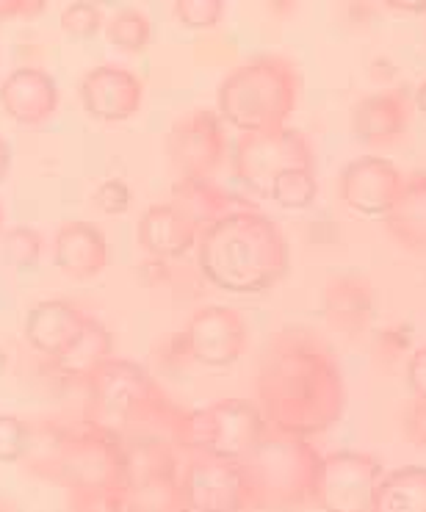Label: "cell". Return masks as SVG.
I'll list each match as a JSON object with an SVG mask.
<instances>
[{
	"label": "cell",
	"instance_id": "obj_10",
	"mask_svg": "<svg viewBox=\"0 0 426 512\" xmlns=\"http://www.w3.org/2000/svg\"><path fill=\"white\" fill-rule=\"evenodd\" d=\"M166 155L180 178H211L227 155L225 122L216 111L194 108L166 136Z\"/></svg>",
	"mask_w": 426,
	"mask_h": 512
},
{
	"label": "cell",
	"instance_id": "obj_3",
	"mask_svg": "<svg viewBox=\"0 0 426 512\" xmlns=\"http://www.w3.org/2000/svg\"><path fill=\"white\" fill-rule=\"evenodd\" d=\"M31 477L61 485L70 493H119L128 488V449L117 432L81 421L78 427L36 424L25 454Z\"/></svg>",
	"mask_w": 426,
	"mask_h": 512
},
{
	"label": "cell",
	"instance_id": "obj_25",
	"mask_svg": "<svg viewBox=\"0 0 426 512\" xmlns=\"http://www.w3.org/2000/svg\"><path fill=\"white\" fill-rule=\"evenodd\" d=\"M111 352H114V335L108 333V327L103 322L89 319L81 341L72 346L64 358L56 360V366L64 374H70L75 382H83L89 374H95L106 360H111Z\"/></svg>",
	"mask_w": 426,
	"mask_h": 512
},
{
	"label": "cell",
	"instance_id": "obj_14",
	"mask_svg": "<svg viewBox=\"0 0 426 512\" xmlns=\"http://www.w3.org/2000/svg\"><path fill=\"white\" fill-rule=\"evenodd\" d=\"M83 111L97 122H125L142 108L144 84L125 67L100 64L81 78L78 86Z\"/></svg>",
	"mask_w": 426,
	"mask_h": 512
},
{
	"label": "cell",
	"instance_id": "obj_31",
	"mask_svg": "<svg viewBox=\"0 0 426 512\" xmlns=\"http://www.w3.org/2000/svg\"><path fill=\"white\" fill-rule=\"evenodd\" d=\"M175 17L180 25L202 31V28H213L222 23L225 17V3L222 0H178L175 6Z\"/></svg>",
	"mask_w": 426,
	"mask_h": 512
},
{
	"label": "cell",
	"instance_id": "obj_28",
	"mask_svg": "<svg viewBox=\"0 0 426 512\" xmlns=\"http://www.w3.org/2000/svg\"><path fill=\"white\" fill-rule=\"evenodd\" d=\"M42 255V236L36 233L34 227L14 225L0 236V261L25 269L34 266Z\"/></svg>",
	"mask_w": 426,
	"mask_h": 512
},
{
	"label": "cell",
	"instance_id": "obj_5",
	"mask_svg": "<svg viewBox=\"0 0 426 512\" xmlns=\"http://www.w3.org/2000/svg\"><path fill=\"white\" fill-rule=\"evenodd\" d=\"M299 97V72L283 56H258L241 64L219 86V117L238 136L285 128Z\"/></svg>",
	"mask_w": 426,
	"mask_h": 512
},
{
	"label": "cell",
	"instance_id": "obj_9",
	"mask_svg": "<svg viewBox=\"0 0 426 512\" xmlns=\"http://www.w3.org/2000/svg\"><path fill=\"white\" fill-rule=\"evenodd\" d=\"M382 477L385 468L374 454L349 449L324 454L313 504L321 512H371Z\"/></svg>",
	"mask_w": 426,
	"mask_h": 512
},
{
	"label": "cell",
	"instance_id": "obj_16",
	"mask_svg": "<svg viewBox=\"0 0 426 512\" xmlns=\"http://www.w3.org/2000/svg\"><path fill=\"white\" fill-rule=\"evenodd\" d=\"M410 95L407 89H382L363 97L352 111V136L368 150H382L402 139L410 128Z\"/></svg>",
	"mask_w": 426,
	"mask_h": 512
},
{
	"label": "cell",
	"instance_id": "obj_38",
	"mask_svg": "<svg viewBox=\"0 0 426 512\" xmlns=\"http://www.w3.org/2000/svg\"><path fill=\"white\" fill-rule=\"evenodd\" d=\"M388 6L404 14H426V0H421V3H415V0H393Z\"/></svg>",
	"mask_w": 426,
	"mask_h": 512
},
{
	"label": "cell",
	"instance_id": "obj_30",
	"mask_svg": "<svg viewBox=\"0 0 426 512\" xmlns=\"http://www.w3.org/2000/svg\"><path fill=\"white\" fill-rule=\"evenodd\" d=\"M61 31L72 39H89L103 28V12L95 3H70L61 12Z\"/></svg>",
	"mask_w": 426,
	"mask_h": 512
},
{
	"label": "cell",
	"instance_id": "obj_32",
	"mask_svg": "<svg viewBox=\"0 0 426 512\" xmlns=\"http://www.w3.org/2000/svg\"><path fill=\"white\" fill-rule=\"evenodd\" d=\"M133 203V194L125 180H106L95 191V205L108 216H122Z\"/></svg>",
	"mask_w": 426,
	"mask_h": 512
},
{
	"label": "cell",
	"instance_id": "obj_17",
	"mask_svg": "<svg viewBox=\"0 0 426 512\" xmlns=\"http://www.w3.org/2000/svg\"><path fill=\"white\" fill-rule=\"evenodd\" d=\"M0 106L23 128L48 122L59 108V86L53 75L36 67H17L0 84Z\"/></svg>",
	"mask_w": 426,
	"mask_h": 512
},
{
	"label": "cell",
	"instance_id": "obj_42",
	"mask_svg": "<svg viewBox=\"0 0 426 512\" xmlns=\"http://www.w3.org/2000/svg\"><path fill=\"white\" fill-rule=\"evenodd\" d=\"M0 227H3V208H0Z\"/></svg>",
	"mask_w": 426,
	"mask_h": 512
},
{
	"label": "cell",
	"instance_id": "obj_7",
	"mask_svg": "<svg viewBox=\"0 0 426 512\" xmlns=\"http://www.w3.org/2000/svg\"><path fill=\"white\" fill-rule=\"evenodd\" d=\"M261 410L249 399H219L189 413L186 452H205L230 463H241L266 432ZM183 452V454H186Z\"/></svg>",
	"mask_w": 426,
	"mask_h": 512
},
{
	"label": "cell",
	"instance_id": "obj_15",
	"mask_svg": "<svg viewBox=\"0 0 426 512\" xmlns=\"http://www.w3.org/2000/svg\"><path fill=\"white\" fill-rule=\"evenodd\" d=\"M89 319L92 316H86L70 299H42L25 313L23 335L39 355L56 363L81 341Z\"/></svg>",
	"mask_w": 426,
	"mask_h": 512
},
{
	"label": "cell",
	"instance_id": "obj_22",
	"mask_svg": "<svg viewBox=\"0 0 426 512\" xmlns=\"http://www.w3.org/2000/svg\"><path fill=\"white\" fill-rule=\"evenodd\" d=\"M385 227L399 247L426 255V172L404 178L391 214L385 216Z\"/></svg>",
	"mask_w": 426,
	"mask_h": 512
},
{
	"label": "cell",
	"instance_id": "obj_23",
	"mask_svg": "<svg viewBox=\"0 0 426 512\" xmlns=\"http://www.w3.org/2000/svg\"><path fill=\"white\" fill-rule=\"evenodd\" d=\"M371 512H426V465L388 471L379 482Z\"/></svg>",
	"mask_w": 426,
	"mask_h": 512
},
{
	"label": "cell",
	"instance_id": "obj_35",
	"mask_svg": "<svg viewBox=\"0 0 426 512\" xmlns=\"http://www.w3.org/2000/svg\"><path fill=\"white\" fill-rule=\"evenodd\" d=\"M404 380L410 399H424L426 402V346H418L410 352L407 366H404Z\"/></svg>",
	"mask_w": 426,
	"mask_h": 512
},
{
	"label": "cell",
	"instance_id": "obj_4",
	"mask_svg": "<svg viewBox=\"0 0 426 512\" xmlns=\"http://www.w3.org/2000/svg\"><path fill=\"white\" fill-rule=\"evenodd\" d=\"M321 460L316 443L266 429L241 460L247 512H299L316 501Z\"/></svg>",
	"mask_w": 426,
	"mask_h": 512
},
{
	"label": "cell",
	"instance_id": "obj_13",
	"mask_svg": "<svg viewBox=\"0 0 426 512\" xmlns=\"http://www.w3.org/2000/svg\"><path fill=\"white\" fill-rule=\"evenodd\" d=\"M402 183L404 175L393 161L382 155H360L341 169L338 197L357 216L385 222L402 191Z\"/></svg>",
	"mask_w": 426,
	"mask_h": 512
},
{
	"label": "cell",
	"instance_id": "obj_29",
	"mask_svg": "<svg viewBox=\"0 0 426 512\" xmlns=\"http://www.w3.org/2000/svg\"><path fill=\"white\" fill-rule=\"evenodd\" d=\"M34 441V427L20 416L0 413V463H23Z\"/></svg>",
	"mask_w": 426,
	"mask_h": 512
},
{
	"label": "cell",
	"instance_id": "obj_2",
	"mask_svg": "<svg viewBox=\"0 0 426 512\" xmlns=\"http://www.w3.org/2000/svg\"><path fill=\"white\" fill-rule=\"evenodd\" d=\"M197 269L227 294H263L288 274L291 250L272 216L247 208L202 230Z\"/></svg>",
	"mask_w": 426,
	"mask_h": 512
},
{
	"label": "cell",
	"instance_id": "obj_8",
	"mask_svg": "<svg viewBox=\"0 0 426 512\" xmlns=\"http://www.w3.org/2000/svg\"><path fill=\"white\" fill-rule=\"evenodd\" d=\"M230 167L236 180L269 200L274 180L291 169H316V155L305 133L285 125L280 131L238 136Z\"/></svg>",
	"mask_w": 426,
	"mask_h": 512
},
{
	"label": "cell",
	"instance_id": "obj_40",
	"mask_svg": "<svg viewBox=\"0 0 426 512\" xmlns=\"http://www.w3.org/2000/svg\"><path fill=\"white\" fill-rule=\"evenodd\" d=\"M415 106H418V111H424L426 114V78L418 84V89H415Z\"/></svg>",
	"mask_w": 426,
	"mask_h": 512
},
{
	"label": "cell",
	"instance_id": "obj_1",
	"mask_svg": "<svg viewBox=\"0 0 426 512\" xmlns=\"http://www.w3.org/2000/svg\"><path fill=\"white\" fill-rule=\"evenodd\" d=\"M255 405L266 427L305 441L338 424L346 385L330 346L305 327H283L269 335L258 360Z\"/></svg>",
	"mask_w": 426,
	"mask_h": 512
},
{
	"label": "cell",
	"instance_id": "obj_11",
	"mask_svg": "<svg viewBox=\"0 0 426 512\" xmlns=\"http://www.w3.org/2000/svg\"><path fill=\"white\" fill-rule=\"evenodd\" d=\"M180 488L191 512H247L241 463L205 452H186Z\"/></svg>",
	"mask_w": 426,
	"mask_h": 512
},
{
	"label": "cell",
	"instance_id": "obj_21",
	"mask_svg": "<svg viewBox=\"0 0 426 512\" xmlns=\"http://www.w3.org/2000/svg\"><path fill=\"white\" fill-rule=\"evenodd\" d=\"M169 203L189 216L191 222L200 227V233L205 227L216 225L219 219H225V216L252 208L247 197H238L233 191L216 186L211 178H180L172 186V200Z\"/></svg>",
	"mask_w": 426,
	"mask_h": 512
},
{
	"label": "cell",
	"instance_id": "obj_18",
	"mask_svg": "<svg viewBox=\"0 0 426 512\" xmlns=\"http://www.w3.org/2000/svg\"><path fill=\"white\" fill-rule=\"evenodd\" d=\"M136 239L153 261H178L200 241V227L172 203L150 205L136 225Z\"/></svg>",
	"mask_w": 426,
	"mask_h": 512
},
{
	"label": "cell",
	"instance_id": "obj_37",
	"mask_svg": "<svg viewBox=\"0 0 426 512\" xmlns=\"http://www.w3.org/2000/svg\"><path fill=\"white\" fill-rule=\"evenodd\" d=\"M136 277L142 280V286H155V283H169L172 274H169V263L166 261H150L136 269Z\"/></svg>",
	"mask_w": 426,
	"mask_h": 512
},
{
	"label": "cell",
	"instance_id": "obj_19",
	"mask_svg": "<svg viewBox=\"0 0 426 512\" xmlns=\"http://www.w3.org/2000/svg\"><path fill=\"white\" fill-rule=\"evenodd\" d=\"M321 313L335 333L357 341L360 335H366L374 319V288L366 277L355 274L332 277L321 291Z\"/></svg>",
	"mask_w": 426,
	"mask_h": 512
},
{
	"label": "cell",
	"instance_id": "obj_41",
	"mask_svg": "<svg viewBox=\"0 0 426 512\" xmlns=\"http://www.w3.org/2000/svg\"><path fill=\"white\" fill-rule=\"evenodd\" d=\"M0 512H14V504H9V501H0Z\"/></svg>",
	"mask_w": 426,
	"mask_h": 512
},
{
	"label": "cell",
	"instance_id": "obj_27",
	"mask_svg": "<svg viewBox=\"0 0 426 512\" xmlns=\"http://www.w3.org/2000/svg\"><path fill=\"white\" fill-rule=\"evenodd\" d=\"M106 36L114 48L142 53L153 39V25L147 20V14L139 12V9H122V12L108 17Z\"/></svg>",
	"mask_w": 426,
	"mask_h": 512
},
{
	"label": "cell",
	"instance_id": "obj_24",
	"mask_svg": "<svg viewBox=\"0 0 426 512\" xmlns=\"http://www.w3.org/2000/svg\"><path fill=\"white\" fill-rule=\"evenodd\" d=\"M125 512H191L180 488V471L131 482L125 490Z\"/></svg>",
	"mask_w": 426,
	"mask_h": 512
},
{
	"label": "cell",
	"instance_id": "obj_34",
	"mask_svg": "<svg viewBox=\"0 0 426 512\" xmlns=\"http://www.w3.org/2000/svg\"><path fill=\"white\" fill-rule=\"evenodd\" d=\"M402 432L407 441L426 449V402L424 399H410L402 410Z\"/></svg>",
	"mask_w": 426,
	"mask_h": 512
},
{
	"label": "cell",
	"instance_id": "obj_6",
	"mask_svg": "<svg viewBox=\"0 0 426 512\" xmlns=\"http://www.w3.org/2000/svg\"><path fill=\"white\" fill-rule=\"evenodd\" d=\"M81 385L86 391L83 421L108 432H117V435H122L133 418L164 393L147 374V369L136 366L131 360L117 358L106 360Z\"/></svg>",
	"mask_w": 426,
	"mask_h": 512
},
{
	"label": "cell",
	"instance_id": "obj_20",
	"mask_svg": "<svg viewBox=\"0 0 426 512\" xmlns=\"http://www.w3.org/2000/svg\"><path fill=\"white\" fill-rule=\"evenodd\" d=\"M53 263L72 280H92L108 266L106 233L95 222H64L53 236Z\"/></svg>",
	"mask_w": 426,
	"mask_h": 512
},
{
	"label": "cell",
	"instance_id": "obj_36",
	"mask_svg": "<svg viewBox=\"0 0 426 512\" xmlns=\"http://www.w3.org/2000/svg\"><path fill=\"white\" fill-rule=\"evenodd\" d=\"M45 12V0H0V20L36 17Z\"/></svg>",
	"mask_w": 426,
	"mask_h": 512
},
{
	"label": "cell",
	"instance_id": "obj_26",
	"mask_svg": "<svg viewBox=\"0 0 426 512\" xmlns=\"http://www.w3.org/2000/svg\"><path fill=\"white\" fill-rule=\"evenodd\" d=\"M319 197V180H316V169H291L283 172L274 180L269 200L277 203L285 211H305L316 203Z\"/></svg>",
	"mask_w": 426,
	"mask_h": 512
},
{
	"label": "cell",
	"instance_id": "obj_12",
	"mask_svg": "<svg viewBox=\"0 0 426 512\" xmlns=\"http://www.w3.org/2000/svg\"><path fill=\"white\" fill-rule=\"evenodd\" d=\"M186 346L194 363L208 369H227L247 352V322L241 310L230 305L200 308L186 324Z\"/></svg>",
	"mask_w": 426,
	"mask_h": 512
},
{
	"label": "cell",
	"instance_id": "obj_39",
	"mask_svg": "<svg viewBox=\"0 0 426 512\" xmlns=\"http://www.w3.org/2000/svg\"><path fill=\"white\" fill-rule=\"evenodd\" d=\"M9 167H12V150H9V142L0 136V180H6Z\"/></svg>",
	"mask_w": 426,
	"mask_h": 512
},
{
	"label": "cell",
	"instance_id": "obj_33",
	"mask_svg": "<svg viewBox=\"0 0 426 512\" xmlns=\"http://www.w3.org/2000/svg\"><path fill=\"white\" fill-rule=\"evenodd\" d=\"M374 349H377V358L391 366L396 360L402 358L404 352L410 349V330L404 324H393V327H385L382 333H377L374 338Z\"/></svg>",
	"mask_w": 426,
	"mask_h": 512
}]
</instances>
